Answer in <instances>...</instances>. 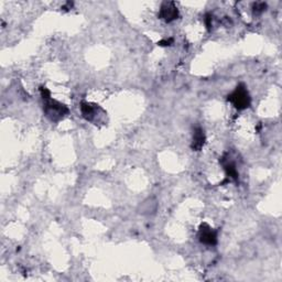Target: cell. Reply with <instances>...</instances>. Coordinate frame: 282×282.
<instances>
[{"label": "cell", "mask_w": 282, "mask_h": 282, "mask_svg": "<svg viewBox=\"0 0 282 282\" xmlns=\"http://www.w3.org/2000/svg\"><path fill=\"white\" fill-rule=\"evenodd\" d=\"M42 101L44 115L52 123H59L70 114V108L65 104L54 100L52 96L44 98Z\"/></svg>", "instance_id": "6da1fadb"}, {"label": "cell", "mask_w": 282, "mask_h": 282, "mask_svg": "<svg viewBox=\"0 0 282 282\" xmlns=\"http://www.w3.org/2000/svg\"><path fill=\"white\" fill-rule=\"evenodd\" d=\"M227 101L237 110H245L249 108L251 105V97L245 84H238L232 93L227 96Z\"/></svg>", "instance_id": "7a4b0ae2"}, {"label": "cell", "mask_w": 282, "mask_h": 282, "mask_svg": "<svg viewBox=\"0 0 282 282\" xmlns=\"http://www.w3.org/2000/svg\"><path fill=\"white\" fill-rule=\"evenodd\" d=\"M80 108L82 117L86 121H89V123H93L95 125H97V123H101L103 120L102 118L106 116V111L102 107H100V105L93 103L82 102Z\"/></svg>", "instance_id": "3957f363"}, {"label": "cell", "mask_w": 282, "mask_h": 282, "mask_svg": "<svg viewBox=\"0 0 282 282\" xmlns=\"http://www.w3.org/2000/svg\"><path fill=\"white\" fill-rule=\"evenodd\" d=\"M197 238L206 246H215L218 242V232L208 223H202L197 232Z\"/></svg>", "instance_id": "277c9868"}, {"label": "cell", "mask_w": 282, "mask_h": 282, "mask_svg": "<svg viewBox=\"0 0 282 282\" xmlns=\"http://www.w3.org/2000/svg\"><path fill=\"white\" fill-rule=\"evenodd\" d=\"M180 16V12L177 5L173 2H164L161 7H160V10L158 13L159 19L163 20L166 24H170V22L177 20Z\"/></svg>", "instance_id": "5b68a950"}, {"label": "cell", "mask_w": 282, "mask_h": 282, "mask_svg": "<svg viewBox=\"0 0 282 282\" xmlns=\"http://www.w3.org/2000/svg\"><path fill=\"white\" fill-rule=\"evenodd\" d=\"M219 162L225 171L227 180H231L233 182H237L239 180V173L237 167H236V163L233 161V159L230 156L225 154L222 159L219 160Z\"/></svg>", "instance_id": "8992f818"}, {"label": "cell", "mask_w": 282, "mask_h": 282, "mask_svg": "<svg viewBox=\"0 0 282 282\" xmlns=\"http://www.w3.org/2000/svg\"><path fill=\"white\" fill-rule=\"evenodd\" d=\"M205 140H206V136L201 127H196L193 133V138L191 148L193 151H201L205 144Z\"/></svg>", "instance_id": "52a82bcc"}, {"label": "cell", "mask_w": 282, "mask_h": 282, "mask_svg": "<svg viewBox=\"0 0 282 282\" xmlns=\"http://www.w3.org/2000/svg\"><path fill=\"white\" fill-rule=\"evenodd\" d=\"M158 210V202L154 197H149L143 203H141L139 208V213L142 215H152Z\"/></svg>", "instance_id": "ba28073f"}, {"label": "cell", "mask_w": 282, "mask_h": 282, "mask_svg": "<svg viewBox=\"0 0 282 282\" xmlns=\"http://www.w3.org/2000/svg\"><path fill=\"white\" fill-rule=\"evenodd\" d=\"M266 8H267V5L265 3H256L254 4L253 10L255 14H260L266 10Z\"/></svg>", "instance_id": "9c48e42d"}, {"label": "cell", "mask_w": 282, "mask_h": 282, "mask_svg": "<svg viewBox=\"0 0 282 282\" xmlns=\"http://www.w3.org/2000/svg\"><path fill=\"white\" fill-rule=\"evenodd\" d=\"M158 44L160 45V47H170V45L173 44V39L172 37H169V39H163L160 41Z\"/></svg>", "instance_id": "30bf717a"}, {"label": "cell", "mask_w": 282, "mask_h": 282, "mask_svg": "<svg viewBox=\"0 0 282 282\" xmlns=\"http://www.w3.org/2000/svg\"><path fill=\"white\" fill-rule=\"evenodd\" d=\"M212 21H213V16L212 13H206V16H205V25H206L208 29L211 30L212 27Z\"/></svg>", "instance_id": "8fae6325"}]
</instances>
